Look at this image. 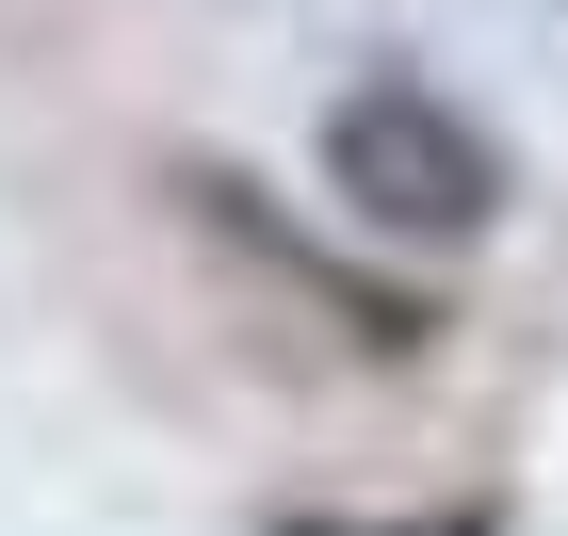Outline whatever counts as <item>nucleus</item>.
<instances>
[{
	"instance_id": "nucleus-2",
	"label": "nucleus",
	"mask_w": 568,
	"mask_h": 536,
	"mask_svg": "<svg viewBox=\"0 0 568 536\" xmlns=\"http://www.w3.org/2000/svg\"><path fill=\"white\" fill-rule=\"evenodd\" d=\"M423 536H471V520H423Z\"/></svg>"
},
{
	"instance_id": "nucleus-1",
	"label": "nucleus",
	"mask_w": 568,
	"mask_h": 536,
	"mask_svg": "<svg viewBox=\"0 0 568 536\" xmlns=\"http://www.w3.org/2000/svg\"><path fill=\"white\" fill-rule=\"evenodd\" d=\"M325 195L357 227H390V244H471L504 212V146L455 114L438 82H357L325 114Z\"/></svg>"
}]
</instances>
